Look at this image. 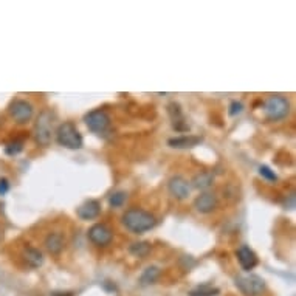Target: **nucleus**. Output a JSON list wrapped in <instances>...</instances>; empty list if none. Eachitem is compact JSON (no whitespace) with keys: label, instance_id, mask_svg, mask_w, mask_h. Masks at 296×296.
<instances>
[{"label":"nucleus","instance_id":"20e7f679","mask_svg":"<svg viewBox=\"0 0 296 296\" xmlns=\"http://www.w3.org/2000/svg\"><path fill=\"white\" fill-rule=\"evenodd\" d=\"M264 113L269 121H281L290 113V103L285 96L271 95L264 104Z\"/></svg>","mask_w":296,"mask_h":296},{"label":"nucleus","instance_id":"0eeeda50","mask_svg":"<svg viewBox=\"0 0 296 296\" xmlns=\"http://www.w3.org/2000/svg\"><path fill=\"white\" fill-rule=\"evenodd\" d=\"M8 112L16 123L25 124L33 118L34 108H33V104L28 103L27 100H14L11 104H9Z\"/></svg>","mask_w":296,"mask_h":296},{"label":"nucleus","instance_id":"393cba45","mask_svg":"<svg viewBox=\"0 0 296 296\" xmlns=\"http://www.w3.org/2000/svg\"><path fill=\"white\" fill-rule=\"evenodd\" d=\"M8 189H9V183H8V180H6V179H0V195L6 194Z\"/></svg>","mask_w":296,"mask_h":296},{"label":"nucleus","instance_id":"1a4fd4ad","mask_svg":"<svg viewBox=\"0 0 296 296\" xmlns=\"http://www.w3.org/2000/svg\"><path fill=\"white\" fill-rule=\"evenodd\" d=\"M167 191L177 200H185L191 195V183L182 175H174L167 182Z\"/></svg>","mask_w":296,"mask_h":296},{"label":"nucleus","instance_id":"f8f14e48","mask_svg":"<svg viewBox=\"0 0 296 296\" xmlns=\"http://www.w3.org/2000/svg\"><path fill=\"white\" fill-rule=\"evenodd\" d=\"M101 214V203L95 199H88L82 205L78 206L76 215L80 217L81 220H93L98 215Z\"/></svg>","mask_w":296,"mask_h":296},{"label":"nucleus","instance_id":"aec40b11","mask_svg":"<svg viewBox=\"0 0 296 296\" xmlns=\"http://www.w3.org/2000/svg\"><path fill=\"white\" fill-rule=\"evenodd\" d=\"M220 293V290L217 287H213V285H199V287H195L194 290L189 292V296H217Z\"/></svg>","mask_w":296,"mask_h":296},{"label":"nucleus","instance_id":"f257e3e1","mask_svg":"<svg viewBox=\"0 0 296 296\" xmlns=\"http://www.w3.org/2000/svg\"><path fill=\"white\" fill-rule=\"evenodd\" d=\"M121 222L126 228L134 234H143L146 231L152 230L157 225L155 215L149 211L141 210V208L127 210L121 217Z\"/></svg>","mask_w":296,"mask_h":296},{"label":"nucleus","instance_id":"b1692460","mask_svg":"<svg viewBox=\"0 0 296 296\" xmlns=\"http://www.w3.org/2000/svg\"><path fill=\"white\" fill-rule=\"evenodd\" d=\"M242 110H243V104H242L241 101H233V103L230 104L228 113H230L231 116H236V115H239Z\"/></svg>","mask_w":296,"mask_h":296},{"label":"nucleus","instance_id":"f03ea898","mask_svg":"<svg viewBox=\"0 0 296 296\" xmlns=\"http://www.w3.org/2000/svg\"><path fill=\"white\" fill-rule=\"evenodd\" d=\"M56 141L59 146H62L65 149H70V151H80L84 144L81 132L78 131L76 124L72 121H64L62 124L57 126Z\"/></svg>","mask_w":296,"mask_h":296},{"label":"nucleus","instance_id":"a211bd4d","mask_svg":"<svg viewBox=\"0 0 296 296\" xmlns=\"http://www.w3.org/2000/svg\"><path fill=\"white\" fill-rule=\"evenodd\" d=\"M161 274V270L159 267H155V265H151V267H147L143 270L141 276H140V285L143 287H149V285H154L157 281H159Z\"/></svg>","mask_w":296,"mask_h":296},{"label":"nucleus","instance_id":"6ab92c4d","mask_svg":"<svg viewBox=\"0 0 296 296\" xmlns=\"http://www.w3.org/2000/svg\"><path fill=\"white\" fill-rule=\"evenodd\" d=\"M151 243L149 242H135L129 246V251L135 258H146L151 253Z\"/></svg>","mask_w":296,"mask_h":296},{"label":"nucleus","instance_id":"6e6552de","mask_svg":"<svg viewBox=\"0 0 296 296\" xmlns=\"http://www.w3.org/2000/svg\"><path fill=\"white\" fill-rule=\"evenodd\" d=\"M87 238L96 246H107L113 241V233L106 223H95L88 228Z\"/></svg>","mask_w":296,"mask_h":296},{"label":"nucleus","instance_id":"39448f33","mask_svg":"<svg viewBox=\"0 0 296 296\" xmlns=\"http://www.w3.org/2000/svg\"><path fill=\"white\" fill-rule=\"evenodd\" d=\"M234 284L243 296H262L265 289H267V284H265L261 276L253 273L236 276Z\"/></svg>","mask_w":296,"mask_h":296},{"label":"nucleus","instance_id":"423d86ee","mask_svg":"<svg viewBox=\"0 0 296 296\" xmlns=\"http://www.w3.org/2000/svg\"><path fill=\"white\" fill-rule=\"evenodd\" d=\"M84 123L90 132L101 135L110 129L112 118L104 108H95V110H90L88 113L84 115Z\"/></svg>","mask_w":296,"mask_h":296},{"label":"nucleus","instance_id":"9d476101","mask_svg":"<svg viewBox=\"0 0 296 296\" xmlns=\"http://www.w3.org/2000/svg\"><path fill=\"white\" fill-rule=\"evenodd\" d=\"M217 206H219V199H217V195L214 192H210V191L202 192L200 195H197L194 200V208L200 214H211L213 211L217 210Z\"/></svg>","mask_w":296,"mask_h":296},{"label":"nucleus","instance_id":"f3484780","mask_svg":"<svg viewBox=\"0 0 296 296\" xmlns=\"http://www.w3.org/2000/svg\"><path fill=\"white\" fill-rule=\"evenodd\" d=\"M215 177L210 171H203L194 175V179L191 180V188H195L199 191H208L211 186L214 185Z\"/></svg>","mask_w":296,"mask_h":296},{"label":"nucleus","instance_id":"dca6fc26","mask_svg":"<svg viewBox=\"0 0 296 296\" xmlns=\"http://www.w3.org/2000/svg\"><path fill=\"white\" fill-rule=\"evenodd\" d=\"M22 258L31 269H39V267H42V264H44L42 251L39 248H34V246H29V245H27L24 248Z\"/></svg>","mask_w":296,"mask_h":296},{"label":"nucleus","instance_id":"5701e85b","mask_svg":"<svg viewBox=\"0 0 296 296\" xmlns=\"http://www.w3.org/2000/svg\"><path fill=\"white\" fill-rule=\"evenodd\" d=\"M22 149H24V143L22 141H13V143H9L8 146H6V154L8 155H17L19 152H22Z\"/></svg>","mask_w":296,"mask_h":296},{"label":"nucleus","instance_id":"ddd939ff","mask_svg":"<svg viewBox=\"0 0 296 296\" xmlns=\"http://www.w3.org/2000/svg\"><path fill=\"white\" fill-rule=\"evenodd\" d=\"M44 246H45V250L50 253V254H53V256L61 254L62 250L65 248V238H64V234L59 233V231L48 233L45 236V239H44Z\"/></svg>","mask_w":296,"mask_h":296},{"label":"nucleus","instance_id":"2eb2a0df","mask_svg":"<svg viewBox=\"0 0 296 296\" xmlns=\"http://www.w3.org/2000/svg\"><path fill=\"white\" fill-rule=\"evenodd\" d=\"M167 113L171 116V121H172V126L177 132H188L189 131V126L186 123L185 116H183V112L180 106L177 103H171L167 106Z\"/></svg>","mask_w":296,"mask_h":296},{"label":"nucleus","instance_id":"7ed1b4c3","mask_svg":"<svg viewBox=\"0 0 296 296\" xmlns=\"http://www.w3.org/2000/svg\"><path fill=\"white\" fill-rule=\"evenodd\" d=\"M53 124H54V115L52 110H42L39 113L33 129V136L39 146L44 147L50 146L53 136Z\"/></svg>","mask_w":296,"mask_h":296},{"label":"nucleus","instance_id":"9b49d317","mask_svg":"<svg viewBox=\"0 0 296 296\" xmlns=\"http://www.w3.org/2000/svg\"><path fill=\"white\" fill-rule=\"evenodd\" d=\"M236 258H238L239 265L245 271H251L256 265L259 264L258 254H256L248 245H241L238 251H236Z\"/></svg>","mask_w":296,"mask_h":296},{"label":"nucleus","instance_id":"4468645a","mask_svg":"<svg viewBox=\"0 0 296 296\" xmlns=\"http://www.w3.org/2000/svg\"><path fill=\"white\" fill-rule=\"evenodd\" d=\"M203 141L202 136L197 135H180V136H174L167 140V146L174 147V149H191V147L199 146Z\"/></svg>","mask_w":296,"mask_h":296},{"label":"nucleus","instance_id":"412c9836","mask_svg":"<svg viewBox=\"0 0 296 296\" xmlns=\"http://www.w3.org/2000/svg\"><path fill=\"white\" fill-rule=\"evenodd\" d=\"M127 199V194L124 191H115L108 195V205L112 206V208H120V206L124 205Z\"/></svg>","mask_w":296,"mask_h":296},{"label":"nucleus","instance_id":"4be33fe9","mask_svg":"<svg viewBox=\"0 0 296 296\" xmlns=\"http://www.w3.org/2000/svg\"><path fill=\"white\" fill-rule=\"evenodd\" d=\"M259 174L264 177L265 180H269V182H276V180H278V175H276V172L271 171L270 167L265 166V164L259 167Z\"/></svg>","mask_w":296,"mask_h":296}]
</instances>
